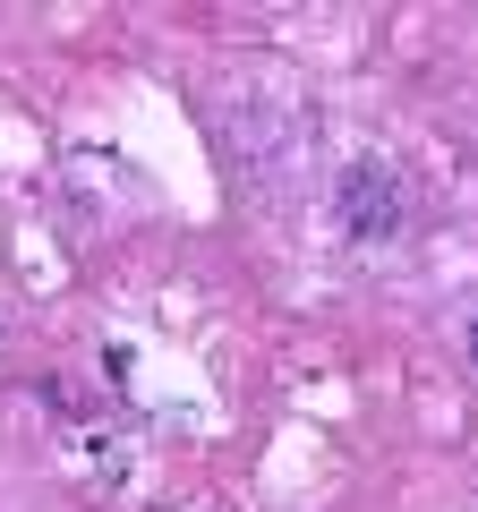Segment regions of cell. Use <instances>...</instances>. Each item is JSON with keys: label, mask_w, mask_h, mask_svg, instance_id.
I'll list each match as a JSON object with an SVG mask.
<instances>
[{"label": "cell", "mask_w": 478, "mask_h": 512, "mask_svg": "<svg viewBox=\"0 0 478 512\" xmlns=\"http://www.w3.org/2000/svg\"><path fill=\"white\" fill-rule=\"evenodd\" d=\"M333 214H342V231L350 239H393L410 222V188L393 180V163H350L342 171V188H333Z\"/></svg>", "instance_id": "cell-1"}, {"label": "cell", "mask_w": 478, "mask_h": 512, "mask_svg": "<svg viewBox=\"0 0 478 512\" xmlns=\"http://www.w3.org/2000/svg\"><path fill=\"white\" fill-rule=\"evenodd\" d=\"M470 359H478V316H470Z\"/></svg>", "instance_id": "cell-2"}]
</instances>
